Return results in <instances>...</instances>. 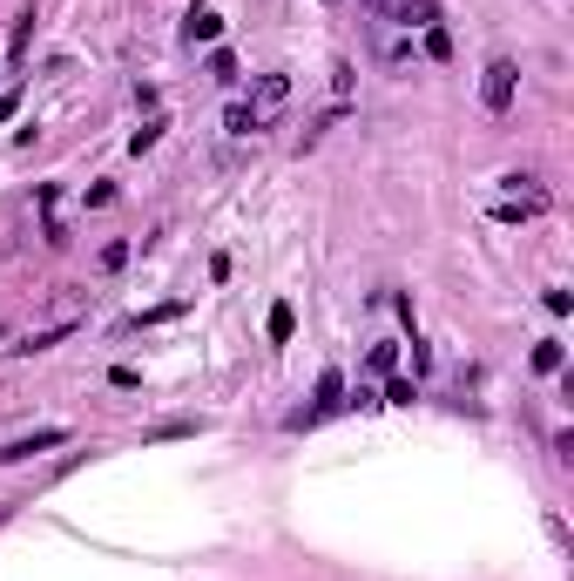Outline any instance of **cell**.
<instances>
[{
	"instance_id": "obj_13",
	"label": "cell",
	"mask_w": 574,
	"mask_h": 581,
	"mask_svg": "<svg viewBox=\"0 0 574 581\" xmlns=\"http://www.w3.org/2000/svg\"><path fill=\"white\" fill-rule=\"evenodd\" d=\"M412 399H419V392H412V379H393V385H385V399H378V406H412Z\"/></svg>"
},
{
	"instance_id": "obj_3",
	"label": "cell",
	"mask_w": 574,
	"mask_h": 581,
	"mask_svg": "<svg viewBox=\"0 0 574 581\" xmlns=\"http://www.w3.org/2000/svg\"><path fill=\"white\" fill-rule=\"evenodd\" d=\"M47 446H68V426H41V433H28V440H7V446H0V467L34 459V453H47Z\"/></svg>"
},
{
	"instance_id": "obj_8",
	"label": "cell",
	"mask_w": 574,
	"mask_h": 581,
	"mask_svg": "<svg viewBox=\"0 0 574 581\" xmlns=\"http://www.w3.org/2000/svg\"><path fill=\"white\" fill-rule=\"evenodd\" d=\"M561 338H541V345H534V372H561Z\"/></svg>"
},
{
	"instance_id": "obj_12",
	"label": "cell",
	"mask_w": 574,
	"mask_h": 581,
	"mask_svg": "<svg viewBox=\"0 0 574 581\" xmlns=\"http://www.w3.org/2000/svg\"><path fill=\"white\" fill-rule=\"evenodd\" d=\"M182 433H197V419H163V426H149V440H182Z\"/></svg>"
},
{
	"instance_id": "obj_11",
	"label": "cell",
	"mask_w": 574,
	"mask_h": 581,
	"mask_svg": "<svg viewBox=\"0 0 574 581\" xmlns=\"http://www.w3.org/2000/svg\"><path fill=\"white\" fill-rule=\"evenodd\" d=\"M163 129H169V122H142L136 136H129V149H136V156H142V149H156V142H163Z\"/></svg>"
},
{
	"instance_id": "obj_4",
	"label": "cell",
	"mask_w": 574,
	"mask_h": 581,
	"mask_svg": "<svg viewBox=\"0 0 574 581\" xmlns=\"http://www.w3.org/2000/svg\"><path fill=\"white\" fill-rule=\"evenodd\" d=\"M338 406H345V372H325V379H317V406H311V413H298L291 426H311V419L338 413Z\"/></svg>"
},
{
	"instance_id": "obj_16",
	"label": "cell",
	"mask_w": 574,
	"mask_h": 581,
	"mask_svg": "<svg viewBox=\"0 0 574 581\" xmlns=\"http://www.w3.org/2000/svg\"><path fill=\"white\" fill-rule=\"evenodd\" d=\"M14 108H21V88H7V95H0V122H7Z\"/></svg>"
},
{
	"instance_id": "obj_6",
	"label": "cell",
	"mask_w": 574,
	"mask_h": 581,
	"mask_svg": "<svg viewBox=\"0 0 574 581\" xmlns=\"http://www.w3.org/2000/svg\"><path fill=\"white\" fill-rule=\"evenodd\" d=\"M182 34H190V41H216V34H224V21H216L210 7H190V28H182Z\"/></svg>"
},
{
	"instance_id": "obj_15",
	"label": "cell",
	"mask_w": 574,
	"mask_h": 581,
	"mask_svg": "<svg viewBox=\"0 0 574 581\" xmlns=\"http://www.w3.org/2000/svg\"><path fill=\"white\" fill-rule=\"evenodd\" d=\"M210 75H216V81H237V62H230L224 47H216V55H210Z\"/></svg>"
},
{
	"instance_id": "obj_9",
	"label": "cell",
	"mask_w": 574,
	"mask_h": 581,
	"mask_svg": "<svg viewBox=\"0 0 574 581\" xmlns=\"http://www.w3.org/2000/svg\"><path fill=\"white\" fill-rule=\"evenodd\" d=\"M264 324H271V338L284 345V338L298 332V311H291V305H271V318H264Z\"/></svg>"
},
{
	"instance_id": "obj_2",
	"label": "cell",
	"mask_w": 574,
	"mask_h": 581,
	"mask_svg": "<svg viewBox=\"0 0 574 581\" xmlns=\"http://www.w3.org/2000/svg\"><path fill=\"white\" fill-rule=\"evenodd\" d=\"M514 88H520V68L507 62V55H494L486 75H480V102L494 108V115H507V108H514Z\"/></svg>"
},
{
	"instance_id": "obj_10",
	"label": "cell",
	"mask_w": 574,
	"mask_h": 581,
	"mask_svg": "<svg viewBox=\"0 0 574 581\" xmlns=\"http://www.w3.org/2000/svg\"><path fill=\"white\" fill-rule=\"evenodd\" d=\"M426 55H433V62H446V55H453V34L439 28V21H433V28H426Z\"/></svg>"
},
{
	"instance_id": "obj_14",
	"label": "cell",
	"mask_w": 574,
	"mask_h": 581,
	"mask_svg": "<svg viewBox=\"0 0 574 581\" xmlns=\"http://www.w3.org/2000/svg\"><path fill=\"white\" fill-rule=\"evenodd\" d=\"M365 366H372V372H393V366H399V345H372V358H365Z\"/></svg>"
},
{
	"instance_id": "obj_7",
	"label": "cell",
	"mask_w": 574,
	"mask_h": 581,
	"mask_svg": "<svg viewBox=\"0 0 574 581\" xmlns=\"http://www.w3.org/2000/svg\"><path fill=\"white\" fill-rule=\"evenodd\" d=\"M129 257H136V244H129V237H115V244H102V257H95V271H122Z\"/></svg>"
},
{
	"instance_id": "obj_5",
	"label": "cell",
	"mask_w": 574,
	"mask_h": 581,
	"mask_svg": "<svg viewBox=\"0 0 574 581\" xmlns=\"http://www.w3.org/2000/svg\"><path fill=\"white\" fill-rule=\"evenodd\" d=\"M68 332H75V318H61V324H41V332H28V338H21L14 352H21V358H28V352H47V345H61Z\"/></svg>"
},
{
	"instance_id": "obj_1",
	"label": "cell",
	"mask_w": 574,
	"mask_h": 581,
	"mask_svg": "<svg viewBox=\"0 0 574 581\" xmlns=\"http://www.w3.org/2000/svg\"><path fill=\"white\" fill-rule=\"evenodd\" d=\"M284 102H291V75H257L243 102L224 108V129H230V136H257V129H271V115Z\"/></svg>"
}]
</instances>
